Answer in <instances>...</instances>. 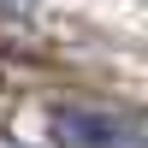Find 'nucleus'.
Here are the masks:
<instances>
[{
  "instance_id": "obj_1",
  "label": "nucleus",
  "mask_w": 148,
  "mask_h": 148,
  "mask_svg": "<svg viewBox=\"0 0 148 148\" xmlns=\"http://www.w3.org/2000/svg\"><path fill=\"white\" fill-rule=\"evenodd\" d=\"M47 142L53 148H148V125L113 107L89 101H59L47 113Z\"/></svg>"
}]
</instances>
